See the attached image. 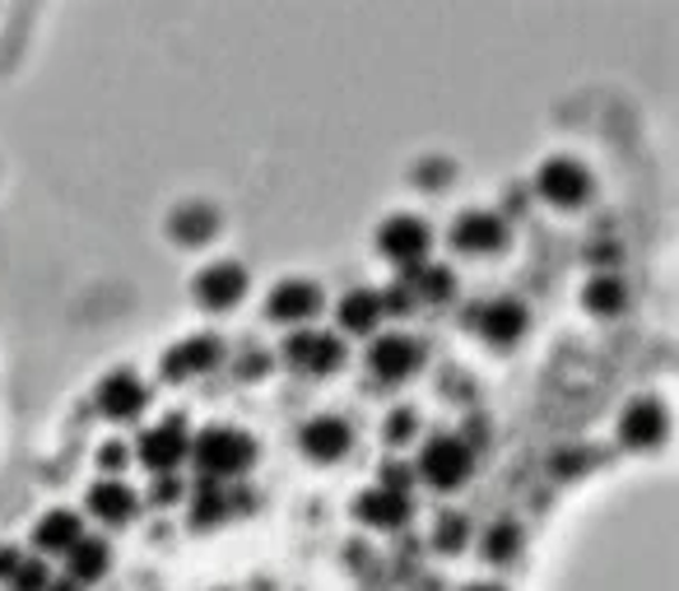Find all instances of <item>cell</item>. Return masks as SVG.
Here are the masks:
<instances>
[{
	"label": "cell",
	"instance_id": "19",
	"mask_svg": "<svg viewBox=\"0 0 679 591\" xmlns=\"http://www.w3.org/2000/svg\"><path fill=\"white\" fill-rule=\"evenodd\" d=\"M386 313V298L377 289H350L335 307V322L350 331V336H373L377 322Z\"/></svg>",
	"mask_w": 679,
	"mask_h": 591
},
{
	"label": "cell",
	"instance_id": "1",
	"mask_svg": "<svg viewBox=\"0 0 679 591\" xmlns=\"http://www.w3.org/2000/svg\"><path fill=\"white\" fill-rule=\"evenodd\" d=\"M196 456V466L205 471V480H238L256 466V439L247 429H233V424H210V429H200L196 439H191V452Z\"/></svg>",
	"mask_w": 679,
	"mask_h": 591
},
{
	"label": "cell",
	"instance_id": "18",
	"mask_svg": "<svg viewBox=\"0 0 679 591\" xmlns=\"http://www.w3.org/2000/svg\"><path fill=\"white\" fill-rule=\"evenodd\" d=\"M80 535H85L80 512H70V508H51L47 518L33 526V545H38L42 554H70L75 545H80Z\"/></svg>",
	"mask_w": 679,
	"mask_h": 591
},
{
	"label": "cell",
	"instance_id": "22",
	"mask_svg": "<svg viewBox=\"0 0 679 591\" xmlns=\"http://www.w3.org/2000/svg\"><path fill=\"white\" fill-rule=\"evenodd\" d=\"M401 289H405V298H414V303H447V298L456 294V279H452V270H447V266H433V262H424V266L405 270Z\"/></svg>",
	"mask_w": 679,
	"mask_h": 591
},
{
	"label": "cell",
	"instance_id": "2",
	"mask_svg": "<svg viewBox=\"0 0 679 591\" xmlns=\"http://www.w3.org/2000/svg\"><path fill=\"white\" fill-rule=\"evenodd\" d=\"M475 471V447H470L461 433H433L420 452V466H414V480H424L429 490L452 494L470 480Z\"/></svg>",
	"mask_w": 679,
	"mask_h": 591
},
{
	"label": "cell",
	"instance_id": "34",
	"mask_svg": "<svg viewBox=\"0 0 679 591\" xmlns=\"http://www.w3.org/2000/svg\"><path fill=\"white\" fill-rule=\"evenodd\" d=\"M461 591H508V587H499V582H470V587H461Z\"/></svg>",
	"mask_w": 679,
	"mask_h": 591
},
{
	"label": "cell",
	"instance_id": "25",
	"mask_svg": "<svg viewBox=\"0 0 679 591\" xmlns=\"http://www.w3.org/2000/svg\"><path fill=\"white\" fill-rule=\"evenodd\" d=\"M521 545H527V535H521L516 522H493L480 541V554H484V563H512L521 554Z\"/></svg>",
	"mask_w": 679,
	"mask_h": 591
},
{
	"label": "cell",
	"instance_id": "30",
	"mask_svg": "<svg viewBox=\"0 0 679 591\" xmlns=\"http://www.w3.org/2000/svg\"><path fill=\"white\" fill-rule=\"evenodd\" d=\"M382 490H391V494H410V484H414V471L410 466H401V461H386L382 466Z\"/></svg>",
	"mask_w": 679,
	"mask_h": 591
},
{
	"label": "cell",
	"instance_id": "21",
	"mask_svg": "<svg viewBox=\"0 0 679 591\" xmlns=\"http://www.w3.org/2000/svg\"><path fill=\"white\" fill-rule=\"evenodd\" d=\"M66 569H70L66 578L85 591L89 582H98L102 573L112 569V550H108V541H98V535H80V545L66 554Z\"/></svg>",
	"mask_w": 679,
	"mask_h": 591
},
{
	"label": "cell",
	"instance_id": "27",
	"mask_svg": "<svg viewBox=\"0 0 679 591\" xmlns=\"http://www.w3.org/2000/svg\"><path fill=\"white\" fill-rule=\"evenodd\" d=\"M414 439H420V410L396 405V410H391V415L382 420V443L405 447V443H414Z\"/></svg>",
	"mask_w": 679,
	"mask_h": 591
},
{
	"label": "cell",
	"instance_id": "4",
	"mask_svg": "<svg viewBox=\"0 0 679 591\" xmlns=\"http://www.w3.org/2000/svg\"><path fill=\"white\" fill-rule=\"evenodd\" d=\"M377 252L386 256L391 266L414 270V266L429 262V252H433V228H429L420 215H391V219L377 228Z\"/></svg>",
	"mask_w": 679,
	"mask_h": 591
},
{
	"label": "cell",
	"instance_id": "15",
	"mask_svg": "<svg viewBox=\"0 0 679 591\" xmlns=\"http://www.w3.org/2000/svg\"><path fill=\"white\" fill-rule=\"evenodd\" d=\"M410 512H414L410 494H391V490H382V484H373V490H363L354 499V518L373 531H401L410 522Z\"/></svg>",
	"mask_w": 679,
	"mask_h": 591
},
{
	"label": "cell",
	"instance_id": "35",
	"mask_svg": "<svg viewBox=\"0 0 679 591\" xmlns=\"http://www.w3.org/2000/svg\"><path fill=\"white\" fill-rule=\"evenodd\" d=\"M47 591H80V587H75L70 578H61V582H47Z\"/></svg>",
	"mask_w": 679,
	"mask_h": 591
},
{
	"label": "cell",
	"instance_id": "11",
	"mask_svg": "<svg viewBox=\"0 0 679 591\" xmlns=\"http://www.w3.org/2000/svg\"><path fill=\"white\" fill-rule=\"evenodd\" d=\"M527 326H531V313H527L521 298H489L475 313L480 341L493 345V349H512L521 336H527Z\"/></svg>",
	"mask_w": 679,
	"mask_h": 591
},
{
	"label": "cell",
	"instance_id": "10",
	"mask_svg": "<svg viewBox=\"0 0 679 591\" xmlns=\"http://www.w3.org/2000/svg\"><path fill=\"white\" fill-rule=\"evenodd\" d=\"M191 294H196L200 307H210V313H228V307H238L247 298V266H238V262L205 266L191 279Z\"/></svg>",
	"mask_w": 679,
	"mask_h": 591
},
{
	"label": "cell",
	"instance_id": "23",
	"mask_svg": "<svg viewBox=\"0 0 679 591\" xmlns=\"http://www.w3.org/2000/svg\"><path fill=\"white\" fill-rule=\"evenodd\" d=\"M228 508H233V499L224 494V484L200 475L196 494H191V518H187V526H191V531H210V526L224 522V512H228Z\"/></svg>",
	"mask_w": 679,
	"mask_h": 591
},
{
	"label": "cell",
	"instance_id": "9",
	"mask_svg": "<svg viewBox=\"0 0 679 591\" xmlns=\"http://www.w3.org/2000/svg\"><path fill=\"white\" fill-rule=\"evenodd\" d=\"M187 452H191V439H187V424H181L177 415L164 420V424H154V429H145L140 443H136V456L145 461L154 475H173L181 461H187Z\"/></svg>",
	"mask_w": 679,
	"mask_h": 591
},
{
	"label": "cell",
	"instance_id": "7",
	"mask_svg": "<svg viewBox=\"0 0 679 591\" xmlns=\"http://www.w3.org/2000/svg\"><path fill=\"white\" fill-rule=\"evenodd\" d=\"M420 364H424V345L401 336V331H386V336H377L368 345V373L377 382H386V387H396V382L414 377V373H420Z\"/></svg>",
	"mask_w": 679,
	"mask_h": 591
},
{
	"label": "cell",
	"instance_id": "24",
	"mask_svg": "<svg viewBox=\"0 0 679 591\" xmlns=\"http://www.w3.org/2000/svg\"><path fill=\"white\" fill-rule=\"evenodd\" d=\"M582 303H587V313H596V317H619L623 307H629V289H623L619 275H606V270H600V275L587 279Z\"/></svg>",
	"mask_w": 679,
	"mask_h": 591
},
{
	"label": "cell",
	"instance_id": "3",
	"mask_svg": "<svg viewBox=\"0 0 679 591\" xmlns=\"http://www.w3.org/2000/svg\"><path fill=\"white\" fill-rule=\"evenodd\" d=\"M535 191L559 205V210H578V205L591 200L596 191V177L582 159H572V154H554V159H544L540 173H535Z\"/></svg>",
	"mask_w": 679,
	"mask_h": 591
},
{
	"label": "cell",
	"instance_id": "17",
	"mask_svg": "<svg viewBox=\"0 0 679 591\" xmlns=\"http://www.w3.org/2000/svg\"><path fill=\"white\" fill-rule=\"evenodd\" d=\"M89 512L98 522H108V526H126V522H136L140 494L130 490L126 480H98L89 490Z\"/></svg>",
	"mask_w": 679,
	"mask_h": 591
},
{
	"label": "cell",
	"instance_id": "6",
	"mask_svg": "<svg viewBox=\"0 0 679 591\" xmlns=\"http://www.w3.org/2000/svg\"><path fill=\"white\" fill-rule=\"evenodd\" d=\"M447 238L465 256H499L508 247V238H512V228H508V219L499 210H465V215H456Z\"/></svg>",
	"mask_w": 679,
	"mask_h": 591
},
{
	"label": "cell",
	"instance_id": "33",
	"mask_svg": "<svg viewBox=\"0 0 679 591\" xmlns=\"http://www.w3.org/2000/svg\"><path fill=\"white\" fill-rule=\"evenodd\" d=\"M266 368H270V354H260V349H256V354H247V358H243L238 377H260V373H266Z\"/></svg>",
	"mask_w": 679,
	"mask_h": 591
},
{
	"label": "cell",
	"instance_id": "29",
	"mask_svg": "<svg viewBox=\"0 0 679 591\" xmlns=\"http://www.w3.org/2000/svg\"><path fill=\"white\" fill-rule=\"evenodd\" d=\"M126 461H130V447L121 439H112V443L98 447V466H102V475H108V480H117L126 471Z\"/></svg>",
	"mask_w": 679,
	"mask_h": 591
},
{
	"label": "cell",
	"instance_id": "14",
	"mask_svg": "<svg viewBox=\"0 0 679 591\" xmlns=\"http://www.w3.org/2000/svg\"><path fill=\"white\" fill-rule=\"evenodd\" d=\"M224 364V345L219 336H191V341H181L164 354V377L168 382H187L196 373H210Z\"/></svg>",
	"mask_w": 679,
	"mask_h": 591
},
{
	"label": "cell",
	"instance_id": "31",
	"mask_svg": "<svg viewBox=\"0 0 679 591\" xmlns=\"http://www.w3.org/2000/svg\"><path fill=\"white\" fill-rule=\"evenodd\" d=\"M149 499H154V503H177V499H181V484H177V475H154V484H149Z\"/></svg>",
	"mask_w": 679,
	"mask_h": 591
},
{
	"label": "cell",
	"instance_id": "20",
	"mask_svg": "<svg viewBox=\"0 0 679 591\" xmlns=\"http://www.w3.org/2000/svg\"><path fill=\"white\" fill-rule=\"evenodd\" d=\"M168 234L177 243H187V247H205L215 234H219V215H215V205H205V200H187V205H177L173 219H168Z\"/></svg>",
	"mask_w": 679,
	"mask_h": 591
},
{
	"label": "cell",
	"instance_id": "8",
	"mask_svg": "<svg viewBox=\"0 0 679 591\" xmlns=\"http://www.w3.org/2000/svg\"><path fill=\"white\" fill-rule=\"evenodd\" d=\"M284 358L298 368V373H312V377H326L335 373L340 364H345V345H340V336H331V331H294L289 341H284Z\"/></svg>",
	"mask_w": 679,
	"mask_h": 591
},
{
	"label": "cell",
	"instance_id": "16",
	"mask_svg": "<svg viewBox=\"0 0 679 591\" xmlns=\"http://www.w3.org/2000/svg\"><path fill=\"white\" fill-rule=\"evenodd\" d=\"M350 443H354V429L340 415H317V420H307L298 429V447L312 461H340L350 452Z\"/></svg>",
	"mask_w": 679,
	"mask_h": 591
},
{
	"label": "cell",
	"instance_id": "28",
	"mask_svg": "<svg viewBox=\"0 0 679 591\" xmlns=\"http://www.w3.org/2000/svg\"><path fill=\"white\" fill-rule=\"evenodd\" d=\"M47 582H51V573H47V563H42V559H23V563H19V573L10 578L14 591H47Z\"/></svg>",
	"mask_w": 679,
	"mask_h": 591
},
{
	"label": "cell",
	"instance_id": "32",
	"mask_svg": "<svg viewBox=\"0 0 679 591\" xmlns=\"http://www.w3.org/2000/svg\"><path fill=\"white\" fill-rule=\"evenodd\" d=\"M29 559V554H19L14 545H0V582H10L14 573H19V563Z\"/></svg>",
	"mask_w": 679,
	"mask_h": 591
},
{
	"label": "cell",
	"instance_id": "26",
	"mask_svg": "<svg viewBox=\"0 0 679 591\" xmlns=\"http://www.w3.org/2000/svg\"><path fill=\"white\" fill-rule=\"evenodd\" d=\"M433 545H437L442 554H461V550L470 545V518H465V512H437Z\"/></svg>",
	"mask_w": 679,
	"mask_h": 591
},
{
	"label": "cell",
	"instance_id": "12",
	"mask_svg": "<svg viewBox=\"0 0 679 591\" xmlns=\"http://www.w3.org/2000/svg\"><path fill=\"white\" fill-rule=\"evenodd\" d=\"M145 405H149V387H145V382L130 373V368H117V373L102 377V387H98V410H102L108 420L130 424V420L145 415Z\"/></svg>",
	"mask_w": 679,
	"mask_h": 591
},
{
	"label": "cell",
	"instance_id": "13",
	"mask_svg": "<svg viewBox=\"0 0 679 591\" xmlns=\"http://www.w3.org/2000/svg\"><path fill=\"white\" fill-rule=\"evenodd\" d=\"M322 285L312 279H279L266 298V317L270 322H284V326H298V322H312L322 313Z\"/></svg>",
	"mask_w": 679,
	"mask_h": 591
},
{
	"label": "cell",
	"instance_id": "5",
	"mask_svg": "<svg viewBox=\"0 0 679 591\" xmlns=\"http://www.w3.org/2000/svg\"><path fill=\"white\" fill-rule=\"evenodd\" d=\"M670 439V410L657 396H638L619 415V443L629 452H657Z\"/></svg>",
	"mask_w": 679,
	"mask_h": 591
}]
</instances>
